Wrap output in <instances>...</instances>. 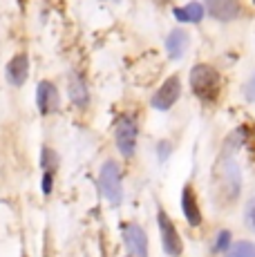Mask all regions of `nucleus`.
Here are the masks:
<instances>
[{"label":"nucleus","mask_w":255,"mask_h":257,"mask_svg":"<svg viewBox=\"0 0 255 257\" xmlns=\"http://www.w3.org/2000/svg\"><path fill=\"white\" fill-rule=\"evenodd\" d=\"M190 87H193L195 96L202 98V101L210 103L217 98L219 87H222V78L215 67L206 65V63H199L190 70Z\"/></svg>","instance_id":"nucleus-1"},{"label":"nucleus","mask_w":255,"mask_h":257,"mask_svg":"<svg viewBox=\"0 0 255 257\" xmlns=\"http://www.w3.org/2000/svg\"><path fill=\"white\" fill-rule=\"evenodd\" d=\"M206 3V12L215 18V21H235L242 12L237 0H204Z\"/></svg>","instance_id":"nucleus-7"},{"label":"nucleus","mask_w":255,"mask_h":257,"mask_svg":"<svg viewBox=\"0 0 255 257\" xmlns=\"http://www.w3.org/2000/svg\"><path fill=\"white\" fill-rule=\"evenodd\" d=\"M157 150H159V159H161V161H166V159H168V155H170V143L161 141Z\"/></svg>","instance_id":"nucleus-19"},{"label":"nucleus","mask_w":255,"mask_h":257,"mask_svg":"<svg viewBox=\"0 0 255 257\" xmlns=\"http://www.w3.org/2000/svg\"><path fill=\"white\" fill-rule=\"evenodd\" d=\"M181 210H184V217L190 226L202 224V212H199L197 199H195V192H193L190 186H186L184 192H181Z\"/></svg>","instance_id":"nucleus-10"},{"label":"nucleus","mask_w":255,"mask_h":257,"mask_svg":"<svg viewBox=\"0 0 255 257\" xmlns=\"http://www.w3.org/2000/svg\"><path fill=\"white\" fill-rule=\"evenodd\" d=\"M70 98H72V103H76L78 107H85L87 101H90L85 78H81V76H78V74H74V72L70 74Z\"/></svg>","instance_id":"nucleus-12"},{"label":"nucleus","mask_w":255,"mask_h":257,"mask_svg":"<svg viewBox=\"0 0 255 257\" xmlns=\"http://www.w3.org/2000/svg\"><path fill=\"white\" fill-rule=\"evenodd\" d=\"M188 43H190V38L184 29H175V32H170V36L166 38L168 56L173 58V61H179V58L186 54V49H188Z\"/></svg>","instance_id":"nucleus-11"},{"label":"nucleus","mask_w":255,"mask_h":257,"mask_svg":"<svg viewBox=\"0 0 255 257\" xmlns=\"http://www.w3.org/2000/svg\"><path fill=\"white\" fill-rule=\"evenodd\" d=\"M228 246H230V233L228 230H222V233L217 235V241H215V250H228Z\"/></svg>","instance_id":"nucleus-16"},{"label":"nucleus","mask_w":255,"mask_h":257,"mask_svg":"<svg viewBox=\"0 0 255 257\" xmlns=\"http://www.w3.org/2000/svg\"><path fill=\"white\" fill-rule=\"evenodd\" d=\"M5 74H7V81L12 83L14 87L25 85L27 74H29V58L25 56V54H16V56L7 63V70H5Z\"/></svg>","instance_id":"nucleus-9"},{"label":"nucleus","mask_w":255,"mask_h":257,"mask_svg":"<svg viewBox=\"0 0 255 257\" xmlns=\"http://www.w3.org/2000/svg\"><path fill=\"white\" fill-rule=\"evenodd\" d=\"M52 186H54V170H45V177H43V192L50 195Z\"/></svg>","instance_id":"nucleus-17"},{"label":"nucleus","mask_w":255,"mask_h":257,"mask_svg":"<svg viewBox=\"0 0 255 257\" xmlns=\"http://www.w3.org/2000/svg\"><path fill=\"white\" fill-rule=\"evenodd\" d=\"M123 241L132 257H148V237L137 224H123Z\"/></svg>","instance_id":"nucleus-6"},{"label":"nucleus","mask_w":255,"mask_h":257,"mask_svg":"<svg viewBox=\"0 0 255 257\" xmlns=\"http://www.w3.org/2000/svg\"><path fill=\"white\" fill-rule=\"evenodd\" d=\"M251 221H253V226H255V204H253V208H251Z\"/></svg>","instance_id":"nucleus-20"},{"label":"nucleus","mask_w":255,"mask_h":257,"mask_svg":"<svg viewBox=\"0 0 255 257\" xmlns=\"http://www.w3.org/2000/svg\"><path fill=\"white\" fill-rule=\"evenodd\" d=\"M226 257H255L253 241H237L226 250Z\"/></svg>","instance_id":"nucleus-14"},{"label":"nucleus","mask_w":255,"mask_h":257,"mask_svg":"<svg viewBox=\"0 0 255 257\" xmlns=\"http://www.w3.org/2000/svg\"><path fill=\"white\" fill-rule=\"evenodd\" d=\"M157 221H159V233H161V244H164V250L170 257H179L181 250H184V244H181V237L175 228V224L168 219L164 210L157 212Z\"/></svg>","instance_id":"nucleus-4"},{"label":"nucleus","mask_w":255,"mask_h":257,"mask_svg":"<svg viewBox=\"0 0 255 257\" xmlns=\"http://www.w3.org/2000/svg\"><path fill=\"white\" fill-rule=\"evenodd\" d=\"M137 137H139V127H137L135 116L130 114L119 116V123H116V148H119V152L123 157L135 155Z\"/></svg>","instance_id":"nucleus-3"},{"label":"nucleus","mask_w":255,"mask_h":257,"mask_svg":"<svg viewBox=\"0 0 255 257\" xmlns=\"http://www.w3.org/2000/svg\"><path fill=\"white\" fill-rule=\"evenodd\" d=\"M101 195L110 201L112 206H119L123 201V186H121V170L114 161H105L99 175Z\"/></svg>","instance_id":"nucleus-2"},{"label":"nucleus","mask_w":255,"mask_h":257,"mask_svg":"<svg viewBox=\"0 0 255 257\" xmlns=\"http://www.w3.org/2000/svg\"><path fill=\"white\" fill-rule=\"evenodd\" d=\"M181 94V83L177 76L166 78V83L157 90V94L153 96V107L155 110H170L175 105V101L179 98Z\"/></svg>","instance_id":"nucleus-5"},{"label":"nucleus","mask_w":255,"mask_h":257,"mask_svg":"<svg viewBox=\"0 0 255 257\" xmlns=\"http://www.w3.org/2000/svg\"><path fill=\"white\" fill-rule=\"evenodd\" d=\"M175 18H177L179 23H199L204 18V7L199 3H188L186 7H177L175 9Z\"/></svg>","instance_id":"nucleus-13"},{"label":"nucleus","mask_w":255,"mask_h":257,"mask_svg":"<svg viewBox=\"0 0 255 257\" xmlns=\"http://www.w3.org/2000/svg\"><path fill=\"white\" fill-rule=\"evenodd\" d=\"M244 96H246V101L255 103V76L246 83V87H244Z\"/></svg>","instance_id":"nucleus-18"},{"label":"nucleus","mask_w":255,"mask_h":257,"mask_svg":"<svg viewBox=\"0 0 255 257\" xmlns=\"http://www.w3.org/2000/svg\"><path fill=\"white\" fill-rule=\"evenodd\" d=\"M36 103H38V110L41 114H52V112L58 110L61 105V96H58V90L54 87V83L50 81H43L36 90Z\"/></svg>","instance_id":"nucleus-8"},{"label":"nucleus","mask_w":255,"mask_h":257,"mask_svg":"<svg viewBox=\"0 0 255 257\" xmlns=\"http://www.w3.org/2000/svg\"><path fill=\"white\" fill-rule=\"evenodd\" d=\"M56 166H58V159H56V155H54V150L45 148V150H43V168H45V170H56Z\"/></svg>","instance_id":"nucleus-15"},{"label":"nucleus","mask_w":255,"mask_h":257,"mask_svg":"<svg viewBox=\"0 0 255 257\" xmlns=\"http://www.w3.org/2000/svg\"><path fill=\"white\" fill-rule=\"evenodd\" d=\"M253 5H255V0H253Z\"/></svg>","instance_id":"nucleus-21"}]
</instances>
